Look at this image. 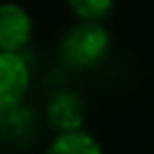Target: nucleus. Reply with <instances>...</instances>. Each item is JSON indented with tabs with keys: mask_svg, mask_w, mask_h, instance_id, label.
I'll list each match as a JSON object with an SVG mask.
<instances>
[{
	"mask_svg": "<svg viewBox=\"0 0 154 154\" xmlns=\"http://www.w3.org/2000/svg\"><path fill=\"white\" fill-rule=\"evenodd\" d=\"M32 16L16 2L0 5V52H23L32 38Z\"/></svg>",
	"mask_w": 154,
	"mask_h": 154,
	"instance_id": "7ed1b4c3",
	"label": "nucleus"
},
{
	"mask_svg": "<svg viewBox=\"0 0 154 154\" xmlns=\"http://www.w3.org/2000/svg\"><path fill=\"white\" fill-rule=\"evenodd\" d=\"M48 122L57 134H68V131H79L86 120V104L75 91H61L52 93L45 104Z\"/></svg>",
	"mask_w": 154,
	"mask_h": 154,
	"instance_id": "20e7f679",
	"label": "nucleus"
},
{
	"mask_svg": "<svg viewBox=\"0 0 154 154\" xmlns=\"http://www.w3.org/2000/svg\"><path fill=\"white\" fill-rule=\"evenodd\" d=\"M32 82L29 66L20 52H0V111L20 104Z\"/></svg>",
	"mask_w": 154,
	"mask_h": 154,
	"instance_id": "f03ea898",
	"label": "nucleus"
},
{
	"mask_svg": "<svg viewBox=\"0 0 154 154\" xmlns=\"http://www.w3.org/2000/svg\"><path fill=\"white\" fill-rule=\"evenodd\" d=\"M111 36L102 23H77L59 41V57L70 68H93L106 57Z\"/></svg>",
	"mask_w": 154,
	"mask_h": 154,
	"instance_id": "f257e3e1",
	"label": "nucleus"
},
{
	"mask_svg": "<svg viewBox=\"0 0 154 154\" xmlns=\"http://www.w3.org/2000/svg\"><path fill=\"white\" fill-rule=\"evenodd\" d=\"M45 154H104L95 136L88 131H68V134H57L50 140Z\"/></svg>",
	"mask_w": 154,
	"mask_h": 154,
	"instance_id": "39448f33",
	"label": "nucleus"
},
{
	"mask_svg": "<svg viewBox=\"0 0 154 154\" xmlns=\"http://www.w3.org/2000/svg\"><path fill=\"white\" fill-rule=\"evenodd\" d=\"M79 23H102L113 9V0H66Z\"/></svg>",
	"mask_w": 154,
	"mask_h": 154,
	"instance_id": "423d86ee",
	"label": "nucleus"
}]
</instances>
